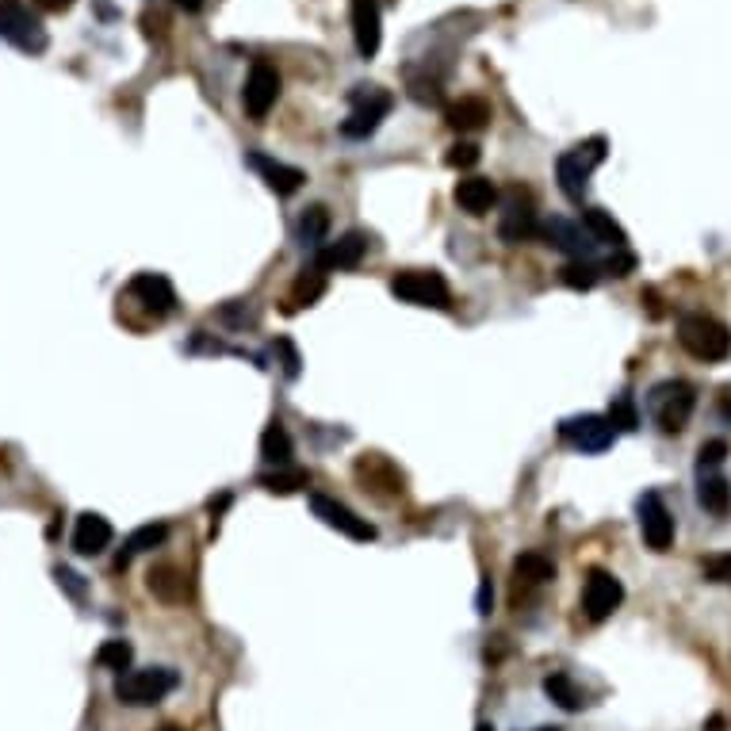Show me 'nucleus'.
Returning <instances> with one entry per match:
<instances>
[{
  "label": "nucleus",
  "instance_id": "29",
  "mask_svg": "<svg viewBox=\"0 0 731 731\" xmlns=\"http://www.w3.org/2000/svg\"><path fill=\"white\" fill-rule=\"evenodd\" d=\"M326 234H329L326 207H307V211H303V219H299V242L310 246V249H318L323 242H329Z\"/></svg>",
  "mask_w": 731,
  "mask_h": 731
},
{
  "label": "nucleus",
  "instance_id": "6",
  "mask_svg": "<svg viewBox=\"0 0 731 731\" xmlns=\"http://www.w3.org/2000/svg\"><path fill=\"white\" fill-rule=\"evenodd\" d=\"M0 39L23 54H43L51 43L39 12H31L23 0H0Z\"/></svg>",
  "mask_w": 731,
  "mask_h": 731
},
{
  "label": "nucleus",
  "instance_id": "17",
  "mask_svg": "<svg viewBox=\"0 0 731 731\" xmlns=\"http://www.w3.org/2000/svg\"><path fill=\"white\" fill-rule=\"evenodd\" d=\"M541 234L548 238V246L564 249V253H570L575 261H586V253H590V249L598 246L590 234H586L582 222H570V219H548V222H541Z\"/></svg>",
  "mask_w": 731,
  "mask_h": 731
},
{
  "label": "nucleus",
  "instance_id": "2",
  "mask_svg": "<svg viewBox=\"0 0 731 731\" xmlns=\"http://www.w3.org/2000/svg\"><path fill=\"white\" fill-rule=\"evenodd\" d=\"M181 686L176 670L168 666H142V670H127L116 681V697L131 709H154L157 701H165L173 689Z\"/></svg>",
  "mask_w": 731,
  "mask_h": 731
},
{
  "label": "nucleus",
  "instance_id": "16",
  "mask_svg": "<svg viewBox=\"0 0 731 731\" xmlns=\"http://www.w3.org/2000/svg\"><path fill=\"white\" fill-rule=\"evenodd\" d=\"M111 541H116V528H111L108 517H100V513H81L74 525V552L77 556H100V552L111 548Z\"/></svg>",
  "mask_w": 731,
  "mask_h": 731
},
{
  "label": "nucleus",
  "instance_id": "19",
  "mask_svg": "<svg viewBox=\"0 0 731 731\" xmlns=\"http://www.w3.org/2000/svg\"><path fill=\"white\" fill-rule=\"evenodd\" d=\"M456 204H460V211L476 215V219H483L490 207L498 204V188L490 176H463V181H456Z\"/></svg>",
  "mask_w": 731,
  "mask_h": 731
},
{
  "label": "nucleus",
  "instance_id": "23",
  "mask_svg": "<svg viewBox=\"0 0 731 731\" xmlns=\"http://www.w3.org/2000/svg\"><path fill=\"white\" fill-rule=\"evenodd\" d=\"M544 694H548L564 712H578L586 705V694L575 686V678L564 674V670H556V674H548V678H544Z\"/></svg>",
  "mask_w": 731,
  "mask_h": 731
},
{
  "label": "nucleus",
  "instance_id": "32",
  "mask_svg": "<svg viewBox=\"0 0 731 731\" xmlns=\"http://www.w3.org/2000/svg\"><path fill=\"white\" fill-rule=\"evenodd\" d=\"M564 284L575 287V292H590V287L598 284V272H593L590 261H570L564 269Z\"/></svg>",
  "mask_w": 731,
  "mask_h": 731
},
{
  "label": "nucleus",
  "instance_id": "44",
  "mask_svg": "<svg viewBox=\"0 0 731 731\" xmlns=\"http://www.w3.org/2000/svg\"><path fill=\"white\" fill-rule=\"evenodd\" d=\"M724 414L731 417V391H724Z\"/></svg>",
  "mask_w": 731,
  "mask_h": 731
},
{
  "label": "nucleus",
  "instance_id": "7",
  "mask_svg": "<svg viewBox=\"0 0 731 731\" xmlns=\"http://www.w3.org/2000/svg\"><path fill=\"white\" fill-rule=\"evenodd\" d=\"M647 406H651V417L658 422V429H663V433H681L689 425V417H694L697 395H694V388H689V383L670 380V383H658V388L651 391Z\"/></svg>",
  "mask_w": 731,
  "mask_h": 731
},
{
  "label": "nucleus",
  "instance_id": "24",
  "mask_svg": "<svg viewBox=\"0 0 731 731\" xmlns=\"http://www.w3.org/2000/svg\"><path fill=\"white\" fill-rule=\"evenodd\" d=\"M513 578H517V586H544L556 578V564L544 559L541 552H525V556H517V564H513Z\"/></svg>",
  "mask_w": 731,
  "mask_h": 731
},
{
  "label": "nucleus",
  "instance_id": "5",
  "mask_svg": "<svg viewBox=\"0 0 731 731\" xmlns=\"http://www.w3.org/2000/svg\"><path fill=\"white\" fill-rule=\"evenodd\" d=\"M349 103L352 116L341 123V134L345 139H372L383 119H388V111L395 108V96L380 85H357L349 92Z\"/></svg>",
  "mask_w": 731,
  "mask_h": 731
},
{
  "label": "nucleus",
  "instance_id": "14",
  "mask_svg": "<svg viewBox=\"0 0 731 731\" xmlns=\"http://www.w3.org/2000/svg\"><path fill=\"white\" fill-rule=\"evenodd\" d=\"M364 253H368V238L360 234V230H349V234L318 246L315 264H318V272H349L364 261Z\"/></svg>",
  "mask_w": 731,
  "mask_h": 731
},
{
  "label": "nucleus",
  "instance_id": "41",
  "mask_svg": "<svg viewBox=\"0 0 731 731\" xmlns=\"http://www.w3.org/2000/svg\"><path fill=\"white\" fill-rule=\"evenodd\" d=\"M490 605H494V586H490V578H483V582H479L476 613H479V617H490Z\"/></svg>",
  "mask_w": 731,
  "mask_h": 731
},
{
  "label": "nucleus",
  "instance_id": "11",
  "mask_svg": "<svg viewBox=\"0 0 731 731\" xmlns=\"http://www.w3.org/2000/svg\"><path fill=\"white\" fill-rule=\"evenodd\" d=\"M567 445H575L578 452H605L609 445L617 440V429L609 425V417L601 414H582V417H567L559 425Z\"/></svg>",
  "mask_w": 731,
  "mask_h": 731
},
{
  "label": "nucleus",
  "instance_id": "12",
  "mask_svg": "<svg viewBox=\"0 0 731 731\" xmlns=\"http://www.w3.org/2000/svg\"><path fill=\"white\" fill-rule=\"evenodd\" d=\"M280 100V74L269 66V62H257L253 69H249L246 77V88H242V103H246V116L257 119L261 123L264 116L272 111V103Z\"/></svg>",
  "mask_w": 731,
  "mask_h": 731
},
{
  "label": "nucleus",
  "instance_id": "42",
  "mask_svg": "<svg viewBox=\"0 0 731 731\" xmlns=\"http://www.w3.org/2000/svg\"><path fill=\"white\" fill-rule=\"evenodd\" d=\"M39 4H43L46 12H66V8L74 4V0H39Z\"/></svg>",
  "mask_w": 731,
  "mask_h": 731
},
{
  "label": "nucleus",
  "instance_id": "20",
  "mask_svg": "<svg viewBox=\"0 0 731 731\" xmlns=\"http://www.w3.org/2000/svg\"><path fill=\"white\" fill-rule=\"evenodd\" d=\"M490 116H494V111H490V103L483 100V96H460V100L448 103V111H445L448 127L460 134L483 131V127L490 123Z\"/></svg>",
  "mask_w": 731,
  "mask_h": 731
},
{
  "label": "nucleus",
  "instance_id": "39",
  "mask_svg": "<svg viewBox=\"0 0 731 731\" xmlns=\"http://www.w3.org/2000/svg\"><path fill=\"white\" fill-rule=\"evenodd\" d=\"M276 352L284 357V375H287V380H295V375H299V352H295V345L287 341V337H280Z\"/></svg>",
  "mask_w": 731,
  "mask_h": 731
},
{
  "label": "nucleus",
  "instance_id": "30",
  "mask_svg": "<svg viewBox=\"0 0 731 731\" xmlns=\"http://www.w3.org/2000/svg\"><path fill=\"white\" fill-rule=\"evenodd\" d=\"M150 590H154L162 601H184L188 582H184V575L176 567H157L154 575H150Z\"/></svg>",
  "mask_w": 731,
  "mask_h": 731
},
{
  "label": "nucleus",
  "instance_id": "22",
  "mask_svg": "<svg viewBox=\"0 0 731 731\" xmlns=\"http://www.w3.org/2000/svg\"><path fill=\"white\" fill-rule=\"evenodd\" d=\"M498 234H502V242L521 246V242H528V238L541 234V222H536V215L528 211V207H510L502 227H498Z\"/></svg>",
  "mask_w": 731,
  "mask_h": 731
},
{
  "label": "nucleus",
  "instance_id": "31",
  "mask_svg": "<svg viewBox=\"0 0 731 731\" xmlns=\"http://www.w3.org/2000/svg\"><path fill=\"white\" fill-rule=\"evenodd\" d=\"M131 658H134V647L127 644V640H108V644H100V651H96V663H100L103 670H131Z\"/></svg>",
  "mask_w": 731,
  "mask_h": 731
},
{
  "label": "nucleus",
  "instance_id": "25",
  "mask_svg": "<svg viewBox=\"0 0 731 731\" xmlns=\"http://www.w3.org/2000/svg\"><path fill=\"white\" fill-rule=\"evenodd\" d=\"M165 536H168V528H165V525H142V528H134V533L127 536L123 552H119V567H127L134 556H142V552H154V548H162V544H165Z\"/></svg>",
  "mask_w": 731,
  "mask_h": 731
},
{
  "label": "nucleus",
  "instance_id": "43",
  "mask_svg": "<svg viewBox=\"0 0 731 731\" xmlns=\"http://www.w3.org/2000/svg\"><path fill=\"white\" fill-rule=\"evenodd\" d=\"M176 8H184V12H199V8H204V0H176Z\"/></svg>",
  "mask_w": 731,
  "mask_h": 731
},
{
  "label": "nucleus",
  "instance_id": "4",
  "mask_svg": "<svg viewBox=\"0 0 731 731\" xmlns=\"http://www.w3.org/2000/svg\"><path fill=\"white\" fill-rule=\"evenodd\" d=\"M391 295L410 307H429V310H448L452 307V287L437 269H403L391 280Z\"/></svg>",
  "mask_w": 731,
  "mask_h": 731
},
{
  "label": "nucleus",
  "instance_id": "27",
  "mask_svg": "<svg viewBox=\"0 0 731 731\" xmlns=\"http://www.w3.org/2000/svg\"><path fill=\"white\" fill-rule=\"evenodd\" d=\"M697 502H701L705 510L712 513V517H728V510H731V487H728V479L705 476L701 487H697Z\"/></svg>",
  "mask_w": 731,
  "mask_h": 731
},
{
  "label": "nucleus",
  "instance_id": "8",
  "mask_svg": "<svg viewBox=\"0 0 731 731\" xmlns=\"http://www.w3.org/2000/svg\"><path fill=\"white\" fill-rule=\"evenodd\" d=\"M621 601H624V586H621V578L609 575V570H601V567L586 575L582 609H586V617H590L593 624L609 621V617H613L617 609H621Z\"/></svg>",
  "mask_w": 731,
  "mask_h": 731
},
{
  "label": "nucleus",
  "instance_id": "37",
  "mask_svg": "<svg viewBox=\"0 0 731 731\" xmlns=\"http://www.w3.org/2000/svg\"><path fill=\"white\" fill-rule=\"evenodd\" d=\"M724 456H728L724 440H709V445H701V452H697V463H701V471L717 468V463H724Z\"/></svg>",
  "mask_w": 731,
  "mask_h": 731
},
{
  "label": "nucleus",
  "instance_id": "18",
  "mask_svg": "<svg viewBox=\"0 0 731 731\" xmlns=\"http://www.w3.org/2000/svg\"><path fill=\"white\" fill-rule=\"evenodd\" d=\"M246 162L253 165L257 173H261V181L269 184L276 196H295V192L303 188V181H307V173H303V168L284 165V162H272V157H264V154H249Z\"/></svg>",
  "mask_w": 731,
  "mask_h": 731
},
{
  "label": "nucleus",
  "instance_id": "40",
  "mask_svg": "<svg viewBox=\"0 0 731 731\" xmlns=\"http://www.w3.org/2000/svg\"><path fill=\"white\" fill-rule=\"evenodd\" d=\"M632 269H636V257L629 249H617V257L609 261V276H629Z\"/></svg>",
  "mask_w": 731,
  "mask_h": 731
},
{
  "label": "nucleus",
  "instance_id": "21",
  "mask_svg": "<svg viewBox=\"0 0 731 731\" xmlns=\"http://www.w3.org/2000/svg\"><path fill=\"white\" fill-rule=\"evenodd\" d=\"M582 227H586V234H590L593 242H601V246H613V249L629 246V234H624V227L605 211V207H586V211H582Z\"/></svg>",
  "mask_w": 731,
  "mask_h": 731
},
{
  "label": "nucleus",
  "instance_id": "9",
  "mask_svg": "<svg viewBox=\"0 0 731 731\" xmlns=\"http://www.w3.org/2000/svg\"><path fill=\"white\" fill-rule=\"evenodd\" d=\"M310 510H315V517L323 521L326 528H337V533L349 536V541H375V525H372V521L357 517V513H352L349 505L337 502V498L310 494Z\"/></svg>",
  "mask_w": 731,
  "mask_h": 731
},
{
  "label": "nucleus",
  "instance_id": "35",
  "mask_svg": "<svg viewBox=\"0 0 731 731\" xmlns=\"http://www.w3.org/2000/svg\"><path fill=\"white\" fill-rule=\"evenodd\" d=\"M323 292H326L323 272H315V276H299V284H295V303H299V307H310L315 299H323Z\"/></svg>",
  "mask_w": 731,
  "mask_h": 731
},
{
  "label": "nucleus",
  "instance_id": "47",
  "mask_svg": "<svg viewBox=\"0 0 731 731\" xmlns=\"http://www.w3.org/2000/svg\"><path fill=\"white\" fill-rule=\"evenodd\" d=\"M162 731H181V728H162Z\"/></svg>",
  "mask_w": 731,
  "mask_h": 731
},
{
  "label": "nucleus",
  "instance_id": "33",
  "mask_svg": "<svg viewBox=\"0 0 731 731\" xmlns=\"http://www.w3.org/2000/svg\"><path fill=\"white\" fill-rule=\"evenodd\" d=\"M605 417L613 429H624V433H632L640 425V414H636V406H632V399H617Z\"/></svg>",
  "mask_w": 731,
  "mask_h": 731
},
{
  "label": "nucleus",
  "instance_id": "34",
  "mask_svg": "<svg viewBox=\"0 0 731 731\" xmlns=\"http://www.w3.org/2000/svg\"><path fill=\"white\" fill-rule=\"evenodd\" d=\"M479 157H483V150H479L476 142H456V146L445 154V165L448 168H476Z\"/></svg>",
  "mask_w": 731,
  "mask_h": 731
},
{
  "label": "nucleus",
  "instance_id": "13",
  "mask_svg": "<svg viewBox=\"0 0 731 731\" xmlns=\"http://www.w3.org/2000/svg\"><path fill=\"white\" fill-rule=\"evenodd\" d=\"M352 39H357V54L360 58H375L383 46V15H380V0H352Z\"/></svg>",
  "mask_w": 731,
  "mask_h": 731
},
{
  "label": "nucleus",
  "instance_id": "28",
  "mask_svg": "<svg viewBox=\"0 0 731 731\" xmlns=\"http://www.w3.org/2000/svg\"><path fill=\"white\" fill-rule=\"evenodd\" d=\"M307 483H310V476L299 468H276L261 476V487L269 490V494H295V490H303Z\"/></svg>",
  "mask_w": 731,
  "mask_h": 731
},
{
  "label": "nucleus",
  "instance_id": "3",
  "mask_svg": "<svg viewBox=\"0 0 731 731\" xmlns=\"http://www.w3.org/2000/svg\"><path fill=\"white\" fill-rule=\"evenodd\" d=\"M609 146L605 139H586L578 142V146H570L564 157L556 162V181H559V192L570 199V204H582L586 196V184H590V173L605 162Z\"/></svg>",
  "mask_w": 731,
  "mask_h": 731
},
{
  "label": "nucleus",
  "instance_id": "10",
  "mask_svg": "<svg viewBox=\"0 0 731 731\" xmlns=\"http://www.w3.org/2000/svg\"><path fill=\"white\" fill-rule=\"evenodd\" d=\"M636 513H640V533H644L647 548L651 552H670V544H674V517H670V510H666L663 494L647 490V494L640 498Z\"/></svg>",
  "mask_w": 731,
  "mask_h": 731
},
{
  "label": "nucleus",
  "instance_id": "38",
  "mask_svg": "<svg viewBox=\"0 0 731 731\" xmlns=\"http://www.w3.org/2000/svg\"><path fill=\"white\" fill-rule=\"evenodd\" d=\"M705 578H709V582H731V552L728 556H712L709 564H705Z\"/></svg>",
  "mask_w": 731,
  "mask_h": 731
},
{
  "label": "nucleus",
  "instance_id": "15",
  "mask_svg": "<svg viewBox=\"0 0 731 731\" xmlns=\"http://www.w3.org/2000/svg\"><path fill=\"white\" fill-rule=\"evenodd\" d=\"M127 295L134 303H142L154 318H162L176 307V287L168 284V276H162V272H139L131 280V287H127Z\"/></svg>",
  "mask_w": 731,
  "mask_h": 731
},
{
  "label": "nucleus",
  "instance_id": "46",
  "mask_svg": "<svg viewBox=\"0 0 731 731\" xmlns=\"http://www.w3.org/2000/svg\"><path fill=\"white\" fill-rule=\"evenodd\" d=\"M536 731H559V728H536Z\"/></svg>",
  "mask_w": 731,
  "mask_h": 731
},
{
  "label": "nucleus",
  "instance_id": "45",
  "mask_svg": "<svg viewBox=\"0 0 731 731\" xmlns=\"http://www.w3.org/2000/svg\"><path fill=\"white\" fill-rule=\"evenodd\" d=\"M476 731H494V728H490V724H479Z\"/></svg>",
  "mask_w": 731,
  "mask_h": 731
},
{
  "label": "nucleus",
  "instance_id": "36",
  "mask_svg": "<svg viewBox=\"0 0 731 731\" xmlns=\"http://www.w3.org/2000/svg\"><path fill=\"white\" fill-rule=\"evenodd\" d=\"M54 578H58V586H62V590L69 593V598H74V601H85L88 586H85V578L77 575V570H69V567H58V570H54Z\"/></svg>",
  "mask_w": 731,
  "mask_h": 731
},
{
  "label": "nucleus",
  "instance_id": "1",
  "mask_svg": "<svg viewBox=\"0 0 731 731\" xmlns=\"http://www.w3.org/2000/svg\"><path fill=\"white\" fill-rule=\"evenodd\" d=\"M678 341L689 357L705 360V364H720L731 357V329L712 315H681Z\"/></svg>",
  "mask_w": 731,
  "mask_h": 731
},
{
  "label": "nucleus",
  "instance_id": "26",
  "mask_svg": "<svg viewBox=\"0 0 731 731\" xmlns=\"http://www.w3.org/2000/svg\"><path fill=\"white\" fill-rule=\"evenodd\" d=\"M292 437H287L284 422H269V429L261 433V456L269 463H276V468H287L292 463Z\"/></svg>",
  "mask_w": 731,
  "mask_h": 731
}]
</instances>
